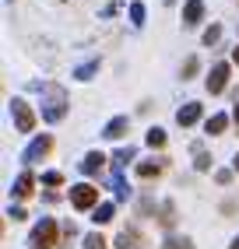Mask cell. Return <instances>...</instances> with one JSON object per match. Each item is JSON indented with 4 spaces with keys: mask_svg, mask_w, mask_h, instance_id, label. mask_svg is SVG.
<instances>
[{
    "mask_svg": "<svg viewBox=\"0 0 239 249\" xmlns=\"http://www.w3.org/2000/svg\"><path fill=\"white\" fill-rule=\"evenodd\" d=\"M53 242H57V221H53V218H42L36 228H32L28 246H32V249H53Z\"/></svg>",
    "mask_w": 239,
    "mask_h": 249,
    "instance_id": "6da1fadb",
    "label": "cell"
},
{
    "mask_svg": "<svg viewBox=\"0 0 239 249\" xmlns=\"http://www.w3.org/2000/svg\"><path fill=\"white\" fill-rule=\"evenodd\" d=\"M11 116H14V126H18L21 134L36 130V112L28 109V102H25V98H14V102H11Z\"/></svg>",
    "mask_w": 239,
    "mask_h": 249,
    "instance_id": "7a4b0ae2",
    "label": "cell"
},
{
    "mask_svg": "<svg viewBox=\"0 0 239 249\" xmlns=\"http://www.w3.org/2000/svg\"><path fill=\"white\" fill-rule=\"evenodd\" d=\"M95 200H99V186H92V182H81V186L71 190V204H74L78 211L95 207Z\"/></svg>",
    "mask_w": 239,
    "mask_h": 249,
    "instance_id": "3957f363",
    "label": "cell"
},
{
    "mask_svg": "<svg viewBox=\"0 0 239 249\" xmlns=\"http://www.w3.org/2000/svg\"><path fill=\"white\" fill-rule=\"evenodd\" d=\"M63 112H67L63 91L53 88V102H46V106H42V120H46V123H57V120H63Z\"/></svg>",
    "mask_w": 239,
    "mask_h": 249,
    "instance_id": "277c9868",
    "label": "cell"
},
{
    "mask_svg": "<svg viewBox=\"0 0 239 249\" xmlns=\"http://www.w3.org/2000/svg\"><path fill=\"white\" fill-rule=\"evenodd\" d=\"M49 151H53V137H36V141L25 147V161H39V158H46Z\"/></svg>",
    "mask_w": 239,
    "mask_h": 249,
    "instance_id": "5b68a950",
    "label": "cell"
},
{
    "mask_svg": "<svg viewBox=\"0 0 239 249\" xmlns=\"http://www.w3.org/2000/svg\"><path fill=\"white\" fill-rule=\"evenodd\" d=\"M225 85H229V63H215L211 74H208V91H211V95H218Z\"/></svg>",
    "mask_w": 239,
    "mask_h": 249,
    "instance_id": "8992f818",
    "label": "cell"
},
{
    "mask_svg": "<svg viewBox=\"0 0 239 249\" xmlns=\"http://www.w3.org/2000/svg\"><path fill=\"white\" fill-rule=\"evenodd\" d=\"M176 120H179V126H194V123L200 120V102H186V106L176 112Z\"/></svg>",
    "mask_w": 239,
    "mask_h": 249,
    "instance_id": "52a82bcc",
    "label": "cell"
},
{
    "mask_svg": "<svg viewBox=\"0 0 239 249\" xmlns=\"http://www.w3.org/2000/svg\"><path fill=\"white\" fill-rule=\"evenodd\" d=\"M141 231L138 228H123V231H120V239H116V246L120 249H141Z\"/></svg>",
    "mask_w": 239,
    "mask_h": 249,
    "instance_id": "ba28073f",
    "label": "cell"
},
{
    "mask_svg": "<svg viewBox=\"0 0 239 249\" xmlns=\"http://www.w3.org/2000/svg\"><path fill=\"white\" fill-rule=\"evenodd\" d=\"M204 18V0H186V7H183V21L186 25H197Z\"/></svg>",
    "mask_w": 239,
    "mask_h": 249,
    "instance_id": "9c48e42d",
    "label": "cell"
},
{
    "mask_svg": "<svg viewBox=\"0 0 239 249\" xmlns=\"http://www.w3.org/2000/svg\"><path fill=\"white\" fill-rule=\"evenodd\" d=\"M127 130H130V123H127V116H116V120H109V126L102 130V134H106L109 141H120V137L127 134Z\"/></svg>",
    "mask_w": 239,
    "mask_h": 249,
    "instance_id": "30bf717a",
    "label": "cell"
},
{
    "mask_svg": "<svg viewBox=\"0 0 239 249\" xmlns=\"http://www.w3.org/2000/svg\"><path fill=\"white\" fill-rule=\"evenodd\" d=\"M102 165H106V155H99V151H92V155H84V161H81V172H88V176H95V172H102Z\"/></svg>",
    "mask_w": 239,
    "mask_h": 249,
    "instance_id": "8fae6325",
    "label": "cell"
},
{
    "mask_svg": "<svg viewBox=\"0 0 239 249\" xmlns=\"http://www.w3.org/2000/svg\"><path fill=\"white\" fill-rule=\"evenodd\" d=\"M32 186H36L32 172H21V176H18V182H14V193H18V196H28V193H32Z\"/></svg>",
    "mask_w": 239,
    "mask_h": 249,
    "instance_id": "7c38bea8",
    "label": "cell"
},
{
    "mask_svg": "<svg viewBox=\"0 0 239 249\" xmlns=\"http://www.w3.org/2000/svg\"><path fill=\"white\" fill-rule=\"evenodd\" d=\"M225 126H229V116L225 112H215L211 120H208V134H221Z\"/></svg>",
    "mask_w": 239,
    "mask_h": 249,
    "instance_id": "4fadbf2b",
    "label": "cell"
},
{
    "mask_svg": "<svg viewBox=\"0 0 239 249\" xmlns=\"http://www.w3.org/2000/svg\"><path fill=\"white\" fill-rule=\"evenodd\" d=\"M92 218H95V225H106V221H113V204H99Z\"/></svg>",
    "mask_w": 239,
    "mask_h": 249,
    "instance_id": "5bb4252c",
    "label": "cell"
},
{
    "mask_svg": "<svg viewBox=\"0 0 239 249\" xmlns=\"http://www.w3.org/2000/svg\"><path fill=\"white\" fill-rule=\"evenodd\" d=\"M159 172H162L159 161H141V165H138V176H141V179H151V176H159Z\"/></svg>",
    "mask_w": 239,
    "mask_h": 249,
    "instance_id": "9a60e30c",
    "label": "cell"
},
{
    "mask_svg": "<svg viewBox=\"0 0 239 249\" xmlns=\"http://www.w3.org/2000/svg\"><path fill=\"white\" fill-rule=\"evenodd\" d=\"M130 158H134V147H120V151L113 155V165H116V172H120V169H123V165H127Z\"/></svg>",
    "mask_w": 239,
    "mask_h": 249,
    "instance_id": "2e32d148",
    "label": "cell"
},
{
    "mask_svg": "<svg viewBox=\"0 0 239 249\" xmlns=\"http://www.w3.org/2000/svg\"><path fill=\"white\" fill-rule=\"evenodd\" d=\"M84 249H106V239L99 231H92V235H84Z\"/></svg>",
    "mask_w": 239,
    "mask_h": 249,
    "instance_id": "e0dca14e",
    "label": "cell"
},
{
    "mask_svg": "<svg viewBox=\"0 0 239 249\" xmlns=\"http://www.w3.org/2000/svg\"><path fill=\"white\" fill-rule=\"evenodd\" d=\"M99 71V60H92V63H84V67H78V81H88L92 74Z\"/></svg>",
    "mask_w": 239,
    "mask_h": 249,
    "instance_id": "ac0fdd59",
    "label": "cell"
},
{
    "mask_svg": "<svg viewBox=\"0 0 239 249\" xmlns=\"http://www.w3.org/2000/svg\"><path fill=\"white\" fill-rule=\"evenodd\" d=\"M173 211H176V207H173V204H169V200L162 204V225H165V228H169V225H173V221H176V214H173Z\"/></svg>",
    "mask_w": 239,
    "mask_h": 249,
    "instance_id": "d6986e66",
    "label": "cell"
},
{
    "mask_svg": "<svg viewBox=\"0 0 239 249\" xmlns=\"http://www.w3.org/2000/svg\"><path fill=\"white\" fill-rule=\"evenodd\" d=\"M218 39H221V28H218V25H211L208 32H204V46H215Z\"/></svg>",
    "mask_w": 239,
    "mask_h": 249,
    "instance_id": "ffe728a7",
    "label": "cell"
},
{
    "mask_svg": "<svg viewBox=\"0 0 239 249\" xmlns=\"http://www.w3.org/2000/svg\"><path fill=\"white\" fill-rule=\"evenodd\" d=\"M148 144L151 147H165V134L162 130H148Z\"/></svg>",
    "mask_w": 239,
    "mask_h": 249,
    "instance_id": "44dd1931",
    "label": "cell"
},
{
    "mask_svg": "<svg viewBox=\"0 0 239 249\" xmlns=\"http://www.w3.org/2000/svg\"><path fill=\"white\" fill-rule=\"evenodd\" d=\"M130 21L134 25H144V7L141 4H130Z\"/></svg>",
    "mask_w": 239,
    "mask_h": 249,
    "instance_id": "7402d4cb",
    "label": "cell"
},
{
    "mask_svg": "<svg viewBox=\"0 0 239 249\" xmlns=\"http://www.w3.org/2000/svg\"><path fill=\"white\" fill-rule=\"evenodd\" d=\"M194 74H197V56H190V60L183 63V81H186V77H194Z\"/></svg>",
    "mask_w": 239,
    "mask_h": 249,
    "instance_id": "603a6c76",
    "label": "cell"
},
{
    "mask_svg": "<svg viewBox=\"0 0 239 249\" xmlns=\"http://www.w3.org/2000/svg\"><path fill=\"white\" fill-rule=\"evenodd\" d=\"M162 249H190V242H186V239H165Z\"/></svg>",
    "mask_w": 239,
    "mask_h": 249,
    "instance_id": "cb8c5ba5",
    "label": "cell"
},
{
    "mask_svg": "<svg viewBox=\"0 0 239 249\" xmlns=\"http://www.w3.org/2000/svg\"><path fill=\"white\" fill-rule=\"evenodd\" d=\"M42 182H46V186H60L63 176H60V172H46V176H42Z\"/></svg>",
    "mask_w": 239,
    "mask_h": 249,
    "instance_id": "d4e9b609",
    "label": "cell"
},
{
    "mask_svg": "<svg viewBox=\"0 0 239 249\" xmlns=\"http://www.w3.org/2000/svg\"><path fill=\"white\" fill-rule=\"evenodd\" d=\"M232 60H236V63H239V46H236V49H232Z\"/></svg>",
    "mask_w": 239,
    "mask_h": 249,
    "instance_id": "484cf974",
    "label": "cell"
},
{
    "mask_svg": "<svg viewBox=\"0 0 239 249\" xmlns=\"http://www.w3.org/2000/svg\"><path fill=\"white\" fill-rule=\"evenodd\" d=\"M229 249H239V239H236V242H232V246H229Z\"/></svg>",
    "mask_w": 239,
    "mask_h": 249,
    "instance_id": "4316f807",
    "label": "cell"
},
{
    "mask_svg": "<svg viewBox=\"0 0 239 249\" xmlns=\"http://www.w3.org/2000/svg\"><path fill=\"white\" fill-rule=\"evenodd\" d=\"M236 120H239V102H236Z\"/></svg>",
    "mask_w": 239,
    "mask_h": 249,
    "instance_id": "83f0119b",
    "label": "cell"
},
{
    "mask_svg": "<svg viewBox=\"0 0 239 249\" xmlns=\"http://www.w3.org/2000/svg\"><path fill=\"white\" fill-rule=\"evenodd\" d=\"M236 172H239V155H236Z\"/></svg>",
    "mask_w": 239,
    "mask_h": 249,
    "instance_id": "f1b7e54d",
    "label": "cell"
},
{
    "mask_svg": "<svg viewBox=\"0 0 239 249\" xmlns=\"http://www.w3.org/2000/svg\"><path fill=\"white\" fill-rule=\"evenodd\" d=\"M165 4H176V0H165Z\"/></svg>",
    "mask_w": 239,
    "mask_h": 249,
    "instance_id": "f546056e",
    "label": "cell"
},
{
    "mask_svg": "<svg viewBox=\"0 0 239 249\" xmlns=\"http://www.w3.org/2000/svg\"><path fill=\"white\" fill-rule=\"evenodd\" d=\"M7 4H11V0H7Z\"/></svg>",
    "mask_w": 239,
    "mask_h": 249,
    "instance_id": "4dcf8cb0",
    "label": "cell"
}]
</instances>
